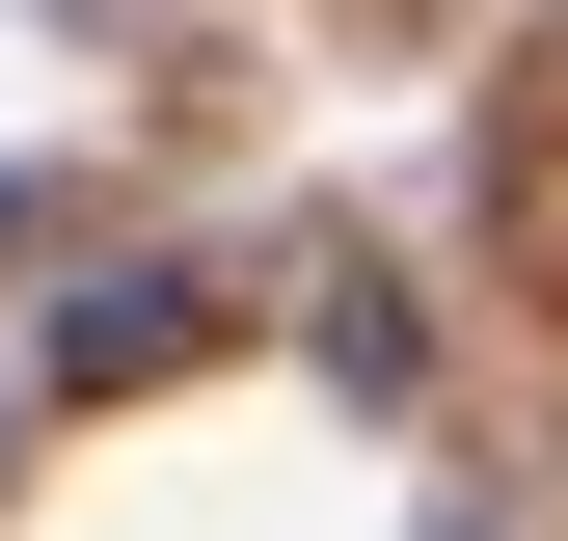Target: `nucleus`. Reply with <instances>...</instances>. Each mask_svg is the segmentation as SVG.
I'll use <instances>...</instances> for the list:
<instances>
[{"mask_svg": "<svg viewBox=\"0 0 568 541\" xmlns=\"http://www.w3.org/2000/svg\"><path fill=\"white\" fill-rule=\"evenodd\" d=\"M190 325H217V298H190V270H82V298H54V379L109 406V379H163Z\"/></svg>", "mask_w": 568, "mask_h": 541, "instance_id": "obj_1", "label": "nucleus"}, {"mask_svg": "<svg viewBox=\"0 0 568 541\" xmlns=\"http://www.w3.org/2000/svg\"><path fill=\"white\" fill-rule=\"evenodd\" d=\"M298 325H325V379H352V406H406V353H434V325H406V298H379V270H325V298H298Z\"/></svg>", "mask_w": 568, "mask_h": 541, "instance_id": "obj_2", "label": "nucleus"}]
</instances>
